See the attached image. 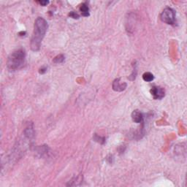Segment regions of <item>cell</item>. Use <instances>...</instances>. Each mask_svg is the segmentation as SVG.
I'll list each match as a JSON object with an SVG mask.
<instances>
[{
  "instance_id": "3",
  "label": "cell",
  "mask_w": 187,
  "mask_h": 187,
  "mask_svg": "<svg viewBox=\"0 0 187 187\" xmlns=\"http://www.w3.org/2000/svg\"><path fill=\"white\" fill-rule=\"evenodd\" d=\"M160 18L164 23L167 24H173L175 21V11L172 8H165L161 12Z\"/></svg>"
},
{
  "instance_id": "8",
  "label": "cell",
  "mask_w": 187,
  "mask_h": 187,
  "mask_svg": "<svg viewBox=\"0 0 187 187\" xmlns=\"http://www.w3.org/2000/svg\"><path fill=\"white\" fill-rule=\"evenodd\" d=\"M143 79L146 82H151L154 79V76L152 73L147 72H145L143 75Z\"/></svg>"
},
{
  "instance_id": "10",
  "label": "cell",
  "mask_w": 187,
  "mask_h": 187,
  "mask_svg": "<svg viewBox=\"0 0 187 187\" xmlns=\"http://www.w3.org/2000/svg\"><path fill=\"white\" fill-rule=\"evenodd\" d=\"M94 140H95V141L98 142V143H101V144H103V143L105 142V137H99V136H98L97 134L95 135V137H94Z\"/></svg>"
},
{
  "instance_id": "11",
  "label": "cell",
  "mask_w": 187,
  "mask_h": 187,
  "mask_svg": "<svg viewBox=\"0 0 187 187\" xmlns=\"http://www.w3.org/2000/svg\"><path fill=\"white\" fill-rule=\"evenodd\" d=\"M69 15H70L71 18H74V19H78V18H79V15H78V14L76 13V12H75L74 11L70 12V14H69Z\"/></svg>"
},
{
  "instance_id": "5",
  "label": "cell",
  "mask_w": 187,
  "mask_h": 187,
  "mask_svg": "<svg viewBox=\"0 0 187 187\" xmlns=\"http://www.w3.org/2000/svg\"><path fill=\"white\" fill-rule=\"evenodd\" d=\"M126 86H127V84L125 82H122L121 81L120 78H117V79L115 80L113 82V84H112V87H113V89L116 91H123L126 89Z\"/></svg>"
},
{
  "instance_id": "2",
  "label": "cell",
  "mask_w": 187,
  "mask_h": 187,
  "mask_svg": "<svg viewBox=\"0 0 187 187\" xmlns=\"http://www.w3.org/2000/svg\"><path fill=\"white\" fill-rule=\"evenodd\" d=\"M26 53L23 49L12 52L8 57L7 66L10 70H16L21 68L25 62Z\"/></svg>"
},
{
  "instance_id": "7",
  "label": "cell",
  "mask_w": 187,
  "mask_h": 187,
  "mask_svg": "<svg viewBox=\"0 0 187 187\" xmlns=\"http://www.w3.org/2000/svg\"><path fill=\"white\" fill-rule=\"evenodd\" d=\"M80 11L81 12L83 16L88 17L89 16V8L86 3H83L80 7Z\"/></svg>"
},
{
  "instance_id": "4",
  "label": "cell",
  "mask_w": 187,
  "mask_h": 187,
  "mask_svg": "<svg viewBox=\"0 0 187 187\" xmlns=\"http://www.w3.org/2000/svg\"><path fill=\"white\" fill-rule=\"evenodd\" d=\"M151 94L154 99H161L165 95V91L161 87L154 86L151 89Z\"/></svg>"
},
{
  "instance_id": "9",
  "label": "cell",
  "mask_w": 187,
  "mask_h": 187,
  "mask_svg": "<svg viewBox=\"0 0 187 187\" xmlns=\"http://www.w3.org/2000/svg\"><path fill=\"white\" fill-rule=\"evenodd\" d=\"M64 61V57L63 55H59L57 57H55L53 59V62L57 63V64H59V63L63 62Z\"/></svg>"
},
{
  "instance_id": "6",
  "label": "cell",
  "mask_w": 187,
  "mask_h": 187,
  "mask_svg": "<svg viewBox=\"0 0 187 187\" xmlns=\"http://www.w3.org/2000/svg\"><path fill=\"white\" fill-rule=\"evenodd\" d=\"M132 121L135 123H141L143 120V113L138 110H135L132 112Z\"/></svg>"
},
{
  "instance_id": "1",
  "label": "cell",
  "mask_w": 187,
  "mask_h": 187,
  "mask_svg": "<svg viewBox=\"0 0 187 187\" xmlns=\"http://www.w3.org/2000/svg\"><path fill=\"white\" fill-rule=\"evenodd\" d=\"M48 24L43 18L39 17L35 22V28L31 40V49L33 51H38L41 46V43L47 32Z\"/></svg>"
},
{
  "instance_id": "13",
  "label": "cell",
  "mask_w": 187,
  "mask_h": 187,
  "mask_svg": "<svg viewBox=\"0 0 187 187\" xmlns=\"http://www.w3.org/2000/svg\"><path fill=\"white\" fill-rule=\"evenodd\" d=\"M46 71H47V67H43V68L40 69V71H39V72H40V74H43V73L46 72Z\"/></svg>"
},
{
  "instance_id": "12",
  "label": "cell",
  "mask_w": 187,
  "mask_h": 187,
  "mask_svg": "<svg viewBox=\"0 0 187 187\" xmlns=\"http://www.w3.org/2000/svg\"><path fill=\"white\" fill-rule=\"evenodd\" d=\"M39 3H40L41 5H43V6H46V5L49 3V2L48 1H40Z\"/></svg>"
}]
</instances>
